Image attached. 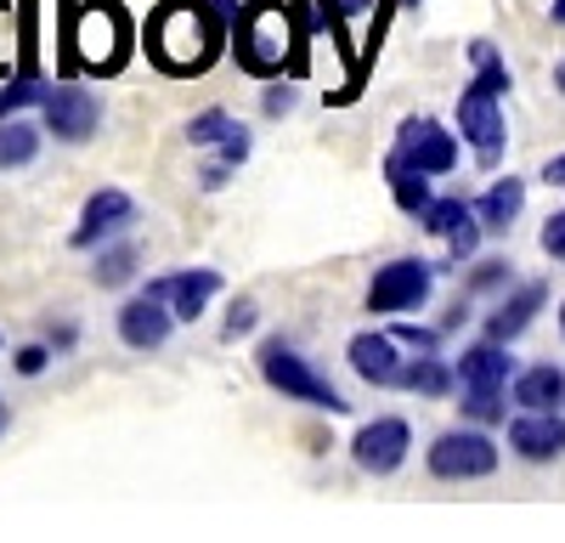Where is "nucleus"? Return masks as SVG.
Returning <instances> with one entry per match:
<instances>
[{
    "label": "nucleus",
    "mask_w": 565,
    "mask_h": 543,
    "mask_svg": "<svg viewBox=\"0 0 565 543\" xmlns=\"http://www.w3.org/2000/svg\"><path fill=\"white\" fill-rule=\"evenodd\" d=\"M295 108V91L282 85V91H266V114H289Z\"/></svg>",
    "instance_id": "c9c22d12"
},
{
    "label": "nucleus",
    "mask_w": 565,
    "mask_h": 543,
    "mask_svg": "<svg viewBox=\"0 0 565 543\" xmlns=\"http://www.w3.org/2000/svg\"><path fill=\"white\" fill-rule=\"evenodd\" d=\"M424 465H430L436 481H481L498 470V441L487 430H441L430 441V453H424Z\"/></svg>",
    "instance_id": "39448f33"
},
{
    "label": "nucleus",
    "mask_w": 565,
    "mask_h": 543,
    "mask_svg": "<svg viewBox=\"0 0 565 543\" xmlns=\"http://www.w3.org/2000/svg\"><path fill=\"white\" fill-rule=\"evenodd\" d=\"M356 12H367V0H317V18L328 23V34H340L345 18H356Z\"/></svg>",
    "instance_id": "c85d7f7f"
},
{
    "label": "nucleus",
    "mask_w": 565,
    "mask_h": 543,
    "mask_svg": "<svg viewBox=\"0 0 565 543\" xmlns=\"http://www.w3.org/2000/svg\"><path fill=\"white\" fill-rule=\"evenodd\" d=\"M543 181H548V188H565V153H559V159H548V170H543Z\"/></svg>",
    "instance_id": "4c0bfd02"
},
{
    "label": "nucleus",
    "mask_w": 565,
    "mask_h": 543,
    "mask_svg": "<svg viewBox=\"0 0 565 543\" xmlns=\"http://www.w3.org/2000/svg\"><path fill=\"white\" fill-rule=\"evenodd\" d=\"M498 284H509V260H481V272L469 278V289H498Z\"/></svg>",
    "instance_id": "473e14b6"
},
{
    "label": "nucleus",
    "mask_w": 565,
    "mask_h": 543,
    "mask_svg": "<svg viewBox=\"0 0 565 543\" xmlns=\"http://www.w3.org/2000/svg\"><path fill=\"white\" fill-rule=\"evenodd\" d=\"M430 284H436L430 260L402 255V260H391V266L373 272V284H367V311H413V306H424Z\"/></svg>",
    "instance_id": "6e6552de"
},
{
    "label": "nucleus",
    "mask_w": 565,
    "mask_h": 543,
    "mask_svg": "<svg viewBox=\"0 0 565 543\" xmlns=\"http://www.w3.org/2000/svg\"><path fill=\"white\" fill-rule=\"evenodd\" d=\"M509 447L521 453L526 465H548L565 453V419L559 414H521L509 425Z\"/></svg>",
    "instance_id": "4468645a"
},
{
    "label": "nucleus",
    "mask_w": 565,
    "mask_h": 543,
    "mask_svg": "<svg viewBox=\"0 0 565 543\" xmlns=\"http://www.w3.org/2000/svg\"><path fill=\"white\" fill-rule=\"evenodd\" d=\"M559 334H565V306H559Z\"/></svg>",
    "instance_id": "37998d69"
},
{
    "label": "nucleus",
    "mask_w": 565,
    "mask_h": 543,
    "mask_svg": "<svg viewBox=\"0 0 565 543\" xmlns=\"http://www.w3.org/2000/svg\"><path fill=\"white\" fill-rule=\"evenodd\" d=\"M232 34H238V63L255 79H277L282 68L300 74L306 52H300V29L289 18L282 0H249V7L232 18Z\"/></svg>",
    "instance_id": "7ed1b4c3"
},
{
    "label": "nucleus",
    "mask_w": 565,
    "mask_h": 543,
    "mask_svg": "<svg viewBox=\"0 0 565 543\" xmlns=\"http://www.w3.org/2000/svg\"><path fill=\"white\" fill-rule=\"evenodd\" d=\"M543 300H548L543 284H521V289H514V295L487 317V340H503V345H509V340H521V334L532 329V317L543 311Z\"/></svg>",
    "instance_id": "dca6fc26"
},
{
    "label": "nucleus",
    "mask_w": 565,
    "mask_h": 543,
    "mask_svg": "<svg viewBox=\"0 0 565 543\" xmlns=\"http://www.w3.org/2000/svg\"><path fill=\"white\" fill-rule=\"evenodd\" d=\"M249 329H255V300H238V306L226 311V334L238 340V334H249Z\"/></svg>",
    "instance_id": "f704fd0d"
},
{
    "label": "nucleus",
    "mask_w": 565,
    "mask_h": 543,
    "mask_svg": "<svg viewBox=\"0 0 565 543\" xmlns=\"http://www.w3.org/2000/svg\"><path fill=\"white\" fill-rule=\"evenodd\" d=\"M543 249H548L554 260H565V210L548 215V226H543Z\"/></svg>",
    "instance_id": "2f4dec72"
},
{
    "label": "nucleus",
    "mask_w": 565,
    "mask_h": 543,
    "mask_svg": "<svg viewBox=\"0 0 565 543\" xmlns=\"http://www.w3.org/2000/svg\"><path fill=\"white\" fill-rule=\"evenodd\" d=\"M260 374H266L271 391H282L289 402H306V407H322V414H345V407H351L295 345H282V340H266L260 345Z\"/></svg>",
    "instance_id": "20e7f679"
},
{
    "label": "nucleus",
    "mask_w": 565,
    "mask_h": 543,
    "mask_svg": "<svg viewBox=\"0 0 565 543\" xmlns=\"http://www.w3.org/2000/svg\"><path fill=\"white\" fill-rule=\"evenodd\" d=\"M215 295H221V272L215 266H193V272H175L170 278V311L181 317V323H199Z\"/></svg>",
    "instance_id": "f3484780"
},
{
    "label": "nucleus",
    "mask_w": 565,
    "mask_h": 543,
    "mask_svg": "<svg viewBox=\"0 0 565 543\" xmlns=\"http://www.w3.org/2000/svg\"><path fill=\"white\" fill-rule=\"evenodd\" d=\"M244 159H249V130L232 125V130L221 136V164H244Z\"/></svg>",
    "instance_id": "7c9ffc66"
},
{
    "label": "nucleus",
    "mask_w": 565,
    "mask_h": 543,
    "mask_svg": "<svg viewBox=\"0 0 565 543\" xmlns=\"http://www.w3.org/2000/svg\"><path fill=\"white\" fill-rule=\"evenodd\" d=\"M559 402H565V374L554 362H537L514 380V407H526V414H554Z\"/></svg>",
    "instance_id": "a211bd4d"
},
{
    "label": "nucleus",
    "mask_w": 565,
    "mask_h": 543,
    "mask_svg": "<svg viewBox=\"0 0 565 543\" xmlns=\"http://www.w3.org/2000/svg\"><path fill=\"white\" fill-rule=\"evenodd\" d=\"M45 362H52V345H23L18 351V374L34 380V374H45Z\"/></svg>",
    "instance_id": "72a5a7b5"
},
{
    "label": "nucleus",
    "mask_w": 565,
    "mask_h": 543,
    "mask_svg": "<svg viewBox=\"0 0 565 543\" xmlns=\"http://www.w3.org/2000/svg\"><path fill=\"white\" fill-rule=\"evenodd\" d=\"M463 221H476V210H469L463 199H430L418 210V226H424V233H436V238H452Z\"/></svg>",
    "instance_id": "5701e85b"
},
{
    "label": "nucleus",
    "mask_w": 565,
    "mask_h": 543,
    "mask_svg": "<svg viewBox=\"0 0 565 543\" xmlns=\"http://www.w3.org/2000/svg\"><path fill=\"white\" fill-rule=\"evenodd\" d=\"M554 85H559V91H565V63H559V68H554Z\"/></svg>",
    "instance_id": "79ce46f5"
},
{
    "label": "nucleus",
    "mask_w": 565,
    "mask_h": 543,
    "mask_svg": "<svg viewBox=\"0 0 565 543\" xmlns=\"http://www.w3.org/2000/svg\"><path fill=\"white\" fill-rule=\"evenodd\" d=\"M170 329H175V311H170V300L159 289L125 300V311H119V340L130 351H159L170 340Z\"/></svg>",
    "instance_id": "9b49d317"
},
{
    "label": "nucleus",
    "mask_w": 565,
    "mask_h": 543,
    "mask_svg": "<svg viewBox=\"0 0 565 543\" xmlns=\"http://www.w3.org/2000/svg\"><path fill=\"white\" fill-rule=\"evenodd\" d=\"M7 425H12V407H7V396H0V436H7Z\"/></svg>",
    "instance_id": "ea45409f"
},
{
    "label": "nucleus",
    "mask_w": 565,
    "mask_h": 543,
    "mask_svg": "<svg viewBox=\"0 0 565 543\" xmlns=\"http://www.w3.org/2000/svg\"><path fill=\"white\" fill-rule=\"evenodd\" d=\"M130 52H136V23H130V12L119 7V0H85V7L74 12V23L63 29V79L74 74V68H85V74H103V79H114L125 63H130Z\"/></svg>",
    "instance_id": "f03ea898"
},
{
    "label": "nucleus",
    "mask_w": 565,
    "mask_h": 543,
    "mask_svg": "<svg viewBox=\"0 0 565 543\" xmlns=\"http://www.w3.org/2000/svg\"><path fill=\"white\" fill-rule=\"evenodd\" d=\"M548 12H554V23H565V0H554V7H548Z\"/></svg>",
    "instance_id": "a19ab883"
},
{
    "label": "nucleus",
    "mask_w": 565,
    "mask_h": 543,
    "mask_svg": "<svg viewBox=\"0 0 565 543\" xmlns=\"http://www.w3.org/2000/svg\"><path fill=\"white\" fill-rule=\"evenodd\" d=\"M351 369H356L367 385H402L407 362L396 356V334H356V340H351Z\"/></svg>",
    "instance_id": "2eb2a0df"
},
{
    "label": "nucleus",
    "mask_w": 565,
    "mask_h": 543,
    "mask_svg": "<svg viewBox=\"0 0 565 543\" xmlns=\"http://www.w3.org/2000/svg\"><path fill=\"white\" fill-rule=\"evenodd\" d=\"M90 278H97L103 289H119V284H130V278H136V249H130V244H114V249H103V255H97V266H90Z\"/></svg>",
    "instance_id": "393cba45"
},
{
    "label": "nucleus",
    "mask_w": 565,
    "mask_h": 543,
    "mask_svg": "<svg viewBox=\"0 0 565 543\" xmlns=\"http://www.w3.org/2000/svg\"><path fill=\"white\" fill-rule=\"evenodd\" d=\"M232 130V119H226V108H204L199 119H186V142H221V136Z\"/></svg>",
    "instance_id": "cd10ccee"
},
{
    "label": "nucleus",
    "mask_w": 565,
    "mask_h": 543,
    "mask_svg": "<svg viewBox=\"0 0 565 543\" xmlns=\"http://www.w3.org/2000/svg\"><path fill=\"white\" fill-rule=\"evenodd\" d=\"M391 334H396V345H413V351H441V334H436V329H418V323H396Z\"/></svg>",
    "instance_id": "c756f323"
},
{
    "label": "nucleus",
    "mask_w": 565,
    "mask_h": 543,
    "mask_svg": "<svg viewBox=\"0 0 565 543\" xmlns=\"http://www.w3.org/2000/svg\"><path fill=\"white\" fill-rule=\"evenodd\" d=\"M226 175H232V164H221V159H215V164L204 170V188H210V193H215V188H226Z\"/></svg>",
    "instance_id": "e433bc0d"
},
{
    "label": "nucleus",
    "mask_w": 565,
    "mask_h": 543,
    "mask_svg": "<svg viewBox=\"0 0 565 543\" xmlns=\"http://www.w3.org/2000/svg\"><path fill=\"white\" fill-rule=\"evenodd\" d=\"M407 7H418V0H407Z\"/></svg>",
    "instance_id": "c03bdc74"
},
{
    "label": "nucleus",
    "mask_w": 565,
    "mask_h": 543,
    "mask_svg": "<svg viewBox=\"0 0 565 543\" xmlns=\"http://www.w3.org/2000/svg\"><path fill=\"white\" fill-rule=\"evenodd\" d=\"M40 114H45V130H52L57 142H90L103 125V103L90 97L85 85H74V74L52 85V97L40 103Z\"/></svg>",
    "instance_id": "423d86ee"
},
{
    "label": "nucleus",
    "mask_w": 565,
    "mask_h": 543,
    "mask_svg": "<svg viewBox=\"0 0 565 543\" xmlns=\"http://www.w3.org/2000/svg\"><path fill=\"white\" fill-rule=\"evenodd\" d=\"M40 159V125H29L23 114L0 119V170H23Z\"/></svg>",
    "instance_id": "aec40b11"
},
{
    "label": "nucleus",
    "mask_w": 565,
    "mask_h": 543,
    "mask_svg": "<svg viewBox=\"0 0 565 543\" xmlns=\"http://www.w3.org/2000/svg\"><path fill=\"white\" fill-rule=\"evenodd\" d=\"M521 204H526V181L521 175H503V181H492V188H487V199L476 204V215H481L487 233H509L514 215H521Z\"/></svg>",
    "instance_id": "6ab92c4d"
},
{
    "label": "nucleus",
    "mask_w": 565,
    "mask_h": 543,
    "mask_svg": "<svg viewBox=\"0 0 565 543\" xmlns=\"http://www.w3.org/2000/svg\"><path fill=\"white\" fill-rule=\"evenodd\" d=\"M469 57H476V79H481L487 91H498V97H503V91H509V68H503V57L492 52L487 40H476V45H469Z\"/></svg>",
    "instance_id": "bb28decb"
},
{
    "label": "nucleus",
    "mask_w": 565,
    "mask_h": 543,
    "mask_svg": "<svg viewBox=\"0 0 565 543\" xmlns=\"http://www.w3.org/2000/svg\"><path fill=\"white\" fill-rule=\"evenodd\" d=\"M407 447H413L407 419H373V425L356 430L351 459H356V470H367V476H391V470H402Z\"/></svg>",
    "instance_id": "9d476101"
},
{
    "label": "nucleus",
    "mask_w": 565,
    "mask_h": 543,
    "mask_svg": "<svg viewBox=\"0 0 565 543\" xmlns=\"http://www.w3.org/2000/svg\"><path fill=\"white\" fill-rule=\"evenodd\" d=\"M226 29L232 23L210 7V0H164L148 18V57L175 79H193L221 57Z\"/></svg>",
    "instance_id": "f257e3e1"
},
{
    "label": "nucleus",
    "mask_w": 565,
    "mask_h": 543,
    "mask_svg": "<svg viewBox=\"0 0 565 543\" xmlns=\"http://www.w3.org/2000/svg\"><path fill=\"white\" fill-rule=\"evenodd\" d=\"M463 419H476V425H498V419H509V402H503V391H463Z\"/></svg>",
    "instance_id": "a878e982"
},
{
    "label": "nucleus",
    "mask_w": 565,
    "mask_h": 543,
    "mask_svg": "<svg viewBox=\"0 0 565 543\" xmlns=\"http://www.w3.org/2000/svg\"><path fill=\"white\" fill-rule=\"evenodd\" d=\"M210 7H215V12L226 18V23H232V18H238V12H244V7H238V0H210Z\"/></svg>",
    "instance_id": "58836bf2"
},
{
    "label": "nucleus",
    "mask_w": 565,
    "mask_h": 543,
    "mask_svg": "<svg viewBox=\"0 0 565 543\" xmlns=\"http://www.w3.org/2000/svg\"><path fill=\"white\" fill-rule=\"evenodd\" d=\"M7 79L12 85H0V119H12V114H23V108L52 97V79H45V74H7Z\"/></svg>",
    "instance_id": "4be33fe9"
},
{
    "label": "nucleus",
    "mask_w": 565,
    "mask_h": 543,
    "mask_svg": "<svg viewBox=\"0 0 565 543\" xmlns=\"http://www.w3.org/2000/svg\"><path fill=\"white\" fill-rule=\"evenodd\" d=\"M458 385L463 391H509V374H514V356L503 351V340H481L458 356Z\"/></svg>",
    "instance_id": "ddd939ff"
},
{
    "label": "nucleus",
    "mask_w": 565,
    "mask_h": 543,
    "mask_svg": "<svg viewBox=\"0 0 565 543\" xmlns=\"http://www.w3.org/2000/svg\"><path fill=\"white\" fill-rule=\"evenodd\" d=\"M452 369H447V362L436 356V351H418L413 362H407V369H402V385L407 391H418V396H447L452 391Z\"/></svg>",
    "instance_id": "412c9836"
},
{
    "label": "nucleus",
    "mask_w": 565,
    "mask_h": 543,
    "mask_svg": "<svg viewBox=\"0 0 565 543\" xmlns=\"http://www.w3.org/2000/svg\"><path fill=\"white\" fill-rule=\"evenodd\" d=\"M130 221H136V199H130V193H119V188L90 193L85 210H79V226H74V249H97L103 238L125 233Z\"/></svg>",
    "instance_id": "f8f14e48"
},
{
    "label": "nucleus",
    "mask_w": 565,
    "mask_h": 543,
    "mask_svg": "<svg viewBox=\"0 0 565 543\" xmlns=\"http://www.w3.org/2000/svg\"><path fill=\"white\" fill-rule=\"evenodd\" d=\"M458 130H463V142L476 148L481 164H498V159H503V114H498V91H487L481 79H469V85H463V97H458Z\"/></svg>",
    "instance_id": "0eeeda50"
},
{
    "label": "nucleus",
    "mask_w": 565,
    "mask_h": 543,
    "mask_svg": "<svg viewBox=\"0 0 565 543\" xmlns=\"http://www.w3.org/2000/svg\"><path fill=\"white\" fill-rule=\"evenodd\" d=\"M396 164H413L424 175H447L458 164V142H452V130H441L436 119H407L396 130V148H391Z\"/></svg>",
    "instance_id": "1a4fd4ad"
},
{
    "label": "nucleus",
    "mask_w": 565,
    "mask_h": 543,
    "mask_svg": "<svg viewBox=\"0 0 565 543\" xmlns=\"http://www.w3.org/2000/svg\"><path fill=\"white\" fill-rule=\"evenodd\" d=\"M385 175H391V193H396V204H402L407 215H418L424 204H430V188H424V170H413V164H396V159H385Z\"/></svg>",
    "instance_id": "b1692460"
}]
</instances>
